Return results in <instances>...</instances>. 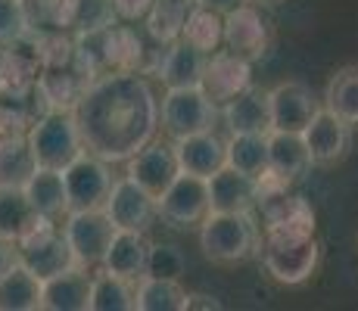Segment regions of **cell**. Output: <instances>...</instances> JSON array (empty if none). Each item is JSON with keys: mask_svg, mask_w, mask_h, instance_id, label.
Returning <instances> with one entry per match:
<instances>
[{"mask_svg": "<svg viewBox=\"0 0 358 311\" xmlns=\"http://www.w3.org/2000/svg\"><path fill=\"white\" fill-rule=\"evenodd\" d=\"M75 119L85 147L115 165L159 134V96L147 75L106 72L81 94Z\"/></svg>", "mask_w": 358, "mask_h": 311, "instance_id": "1", "label": "cell"}, {"mask_svg": "<svg viewBox=\"0 0 358 311\" xmlns=\"http://www.w3.org/2000/svg\"><path fill=\"white\" fill-rule=\"evenodd\" d=\"M137 311H184L187 302V289L181 287V280H165L143 274L137 280Z\"/></svg>", "mask_w": 358, "mask_h": 311, "instance_id": "32", "label": "cell"}, {"mask_svg": "<svg viewBox=\"0 0 358 311\" xmlns=\"http://www.w3.org/2000/svg\"><path fill=\"white\" fill-rule=\"evenodd\" d=\"M222 119L218 106L203 94V87H165L159 100V131L169 140L212 131Z\"/></svg>", "mask_w": 358, "mask_h": 311, "instance_id": "5", "label": "cell"}, {"mask_svg": "<svg viewBox=\"0 0 358 311\" xmlns=\"http://www.w3.org/2000/svg\"><path fill=\"white\" fill-rule=\"evenodd\" d=\"M29 31H69V0H22Z\"/></svg>", "mask_w": 358, "mask_h": 311, "instance_id": "36", "label": "cell"}, {"mask_svg": "<svg viewBox=\"0 0 358 311\" xmlns=\"http://www.w3.org/2000/svg\"><path fill=\"white\" fill-rule=\"evenodd\" d=\"M224 47L237 57L259 62L271 47V25L262 16L256 3H243L237 10L224 13Z\"/></svg>", "mask_w": 358, "mask_h": 311, "instance_id": "12", "label": "cell"}, {"mask_svg": "<svg viewBox=\"0 0 358 311\" xmlns=\"http://www.w3.org/2000/svg\"><path fill=\"white\" fill-rule=\"evenodd\" d=\"M150 249H153V243H150L147 231H115V237H113V243H109L106 259H103L100 268H106V271L137 283L143 274H147Z\"/></svg>", "mask_w": 358, "mask_h": 311, "instance_id": "20", "label": "cell"}, {"mask_svg": "<svg viewBox=\"0 0 358 311\" xmlns=\"http://www.w3.org/2000/svg\"><path fill=\"white\" fill-rule=\"evenodd\" d=\"M16 261H19V246L13 243V240L0 237V274L10 271V268L16 265Z\"/></svg>", "mask_w": 358, "mask_h": 311, "instance_id": "41", "label": "cell"}, {"mask_svg": "<svg viewBox=\"0 0 358 311\" xmlns=\"http://www.w3.org/2000/svg\"><path fill=\"white\" fill-rule=\"evenodd\" d=\"M137 283L125 280L106 268H94L91 277V308L87 311H137Z\"/></svg>", "mask_w": 358, "mask_h": 311, "instance_id": "29", "label": "cell"}, {"mask_svg": "<svg viewBox=\"0 0 358 311\" xmlns=\"http://www.w3.org/2000/svg\"><path fill=\"white\" fill-rule=\"evenodd\" d=\"M44 280L34 277L22 261L0 274V311H38Z\"/></svg>", "mask_w": 358, "mask_h": 311, "instance_id": "28", "label": "cell"}, {"mask_svg": "<svg viewBox=\"0 0 358 311\" xmlns=\"http://www.w3.org/2000/svg\"><path fill=\"white\" fill-rule=\"evenodd\" d=\"M115 231H119V227L113 224V218L103 209H72V212H66V218H63V237L69 240L75 265L87 268V271L103 265Z\"/></svg>", "mask_w": 358, "mask_h": 311, "instance_id": "6", "label": "cell"}, {"mask_svg": "<svg viewBox=\"0 0 358 311\" xmlns=\"http://www.w3.org/2000/svg\"><path fill=\"white\" fill-rule=\"evenodd\" d=\"M6 81V44H0V87Z\"/></svg>", "mask_w": 358, "mask_h": 311, "instance_id": "43", "label": "cell"}, {"mask_svg": "<svg viewBox=\"0 0 358 311\" xmlns=\"http://www.w3.org/2000/svg\"><path fill=\"white\" fill-rule=\"evenodd\" d=\"M222 122L228 124L231 134H268L271 131V106H268V91L262 87H246L222 106Z\"/></svg>", "mask_w": 358, "mask_h": 311, "instance_id": "22", "label": "cell"}, {"mask_svg": "<svg viewBox=\"0 0 358 311\" xmlns=\"http://www.w3.org/2000/svg\"><path fill=\"white\" fill-rule=\"evenodd\" d=\"M206 62H209V53L196 50L194 44L178 38L175 44H169V53H165L159 68V81L165 87H196L203 81Z\"/></svg>", "mask_w": 358, "mask_h": 311, "instance_id": "27", "label": "cell"}, {"mask_svg": "<svg viewBox=\"0 0 358 311\" xmlns=\"http://www.w3.org/2000/svg\"><path fill=\"white\" fill-rule=\"evenodd\" d=\"M178 153V165L181 171L196 178H212L215 171H222L228 165V140L212 131H199V134L181 137V140H171Z\"/></svg>", "mask_w": 358, "mask_h": 311, "instance_id": "18", "label": "cell"}, {"mask_svg": "<svg viewBox=\"0 0 358 311\" xmlns=\"http://www.w3.org/2000/svg\"><path fill=\"white\" fill-rule=\"evenodd\" d=\"M159 218L169 227L187 231V227H199L203 218L209 215V178H196V175H181L175 178L159 199Z\"/></svg>", "mask_w": 358, "mask_h": 311, "instance_id": "8", "label": "cell"}, {"mask_svg": "<svg viewBox=\"0 0 358 311\" xmlns=\"http://www.w3.org/2000/svg\"><path fill=\"white\" fill-rule=\"evenodd\" d=\"M25 134H29L34 159L44 168L63 171L69 162H75L87 150L78 119H75V109H47L44 115H38L31 122V128Z\"/></svg>", "mask_w": 358, "mask_h": 311, "instance_id": "4", "label": "cell"}, {"mask_svg": "<svg viewBox=\"0 0 358 311\" xmlns=\"http://www.w3.org/2000/svg\"><path fill=\"white\" fill-rule=\"evenodd\" d=\"M184 271H187V259H184L181 249L171 246V243H153V249H150L147 274L165 277V280H181Z\"/></svg>", "mask_w": 358, "mask_h": 311, "instance_id": "37", "label": "cell"}, {"mask_svg": "<svg viewBox=\"0 0 358 311\" xmlns=\"http://www.w3.org/2000/svg\"><path fill=\"white\" fill-rule=\"evenodd\" d=\"M119 22L113 0H69V31H97Z\"/></svg>", "mask_w": 358, "mask_h": 311, "instance_id": "35", "label": "cell"}, {"mask_svg": "<svg viewBox=\"0 0 358 311\" xmlns=\"http://www.w3.org/2000/svg\"><path fill=\"white\" fill-rule=\"evenodd\" d=\"M203 94L209 96L215 106H224L228 100H234L237 94H243L246 87H252V62L231 53L228 47H218L215 53H209L206 62L203 81H199Z\"/></svg>", "mask_w": 358, "mask_h": 311, "instance_id": "14", "label": "cell"}, {"mask_svg": "<svg viewBox=\"0 0 358 311\" xmlns=\"http://www.w3.org/2000/svg\"><path fill=\"white\" fill-rule=\"evenodd\" d=\"M16 246H19V261L41 280L75 268V255L69 249V240L63 237V227H57V221H44L41 227H34L29 237L19 240Z\"/></svg>", "mask_w": 358, "mask_h": 311, "instance_id": "9", "label": "cell"}, {"mask_svg": "<svg viewBox=\"0 0 358 311\" xmlns=\"http://www.w3.org/2000/svg\"><path fill=\"white\" fill-rule=\"evenodd\" d=\"M228 165L259 178L268 168V134H228Z\"/></svg>", "mask_w": 358, "mask_h": 311, "instance_id": "34", "label": "cell"}, {"mask_svg": "<svg viewBox=\"0 0 358 311\" xmlns=\"http://www.w3.org/2000/svg\"><path fill=\"white\" fill-rule=\"evenodd\" d=\"M0 128H3V115H0Z\"/></svg>", "mask_w": 358, "mask_h": 311, "instance_id": "45", "label": "cell"}, {"mask_svg": "<svg viewBox=\"0 0 358 311\" xmlns=\"http://www.w3.org/2000/svg\"><path fill=\"white\" fill-rule=\"evenodd\" d=\"M199 6H206V10H215V13H231V10H237V6H243V3H250V0H196Z\"/></svg>", "mask_w": 358, "mask_h": 311, "instance_id": "42", "label": "cell"}, {"mask_svg": "<svg viewBox=\"0 0 358 311\" xmlns=\"http://www.w3.org/2000/svg\"><path fill=\"white\" fill-rule=\"evenodd\" d=\"M324 109L352 128L358 124V66H343L330 75L324 87Z\"/></svg>", "mask_w": 358, "mask_h": 311, "instance_id": "31", "label": "cell"}, {"mask_svg": "<svg viewBox=\"0 0 358 311\" xmlns=\"http://www.w3.org/2000/svg\"><path fill=\"white\" fill-rule=\"evenodd\" d=\"M25 196H29V203L34 205V212L41 218L59 221L69 212V193H66V181L59 168L38 165V171L25 181Z\"/></svg>", "mask_w": 358, "mask_h": 311, "instance_id": "26", "label": "cell"}, {"mask_svg": "<svg viewBox=\"0 0 358 311\" xmlns=\"http://www.w3.org/2000/svg\"><path fill=\"white\" fill-rule=\"evenodd\" d=\"M125 175L134 178L143 190H150L156 199L165 193V187L181 175V165H178V153L175 143L162 140V137H153L147 140L141 150H137L131 159H125Z\"/></svg>", "mask_w": 358, "mask_h": 311, "instance_id": "11", "label": "cell"}, {"mask_svg": "<svg viewBox=\"0 0 358 311\" xmlns=\"http://www.w3.org/2000/svg\"><path fill=\"white\" fill-rule=\"evenodd\" d=\"M259 3H271V0H259Z\"/></svg>", "mask_w": 358, "mask_h": 311, "instance_id": "44", "label": "cell"}, {"mask_svg": "<svg viewBox=\"0 0 358 311\" xmlns=\"http://www.w3.org/2000/svg\"><path fill=\"white\" fill-rule=\"evenodd\" d=\"M103 212L113 218V224L119 231H150L153 221L159 218V203L134 178L122 175V178H115L113 193H109Z\"/></svg>", "mask_w": 358, "mask_h": 311, "instance_id": "10", "label": "cell"}, {"mask_svg": "<svg viewBox=\"0 0 358 311\" xmlns=\"http://www.w3.org/2000/svg\"><path fill=\"white\" fill-rule=\"evenodd\" d=\"M181 41L194 44L203 53H215L224 44V16L215 10H206V6H194V13L187 16L181 31Z\"/></svg>", "mask_w": 358, "mask_h": 311, "instance_id": "33", "label": "cell"}, {"mask_svg": "<svg viewBox=\"0 0 358 311\" xmlns=\"http://www.w3.org/2000/svg\"><path fill=\"white\" fill-rule=\"evenodd\" d=\"M262 231L271 233H315V209L306 196L290 190L265 193L256 199Z\"/></svg>", "mask_w": 358, "mask_h": 311, "instance_id": "13", "label": "cell"}, {"mask_svg": "<svg viewBox=\"0 0 358 311\" xmlns=\"http://www.w3.org/2000/svg\"><path fill=\"white\" fill-rule=\"evenodd\" d=\"M94 271L75 265L63 274H53L41 287V311H87L91 308Z\"/></svg>", "mask_w": 358, "mask_h": 311, "instance_id": "19", "label": "cell"}, {"mask_svg": "<svg viewBox=\"0 0 358 311\" xmlns=\"http://www.w3.org/2000/svg\"><path fill=\"white\" fill-rule=\"evenodd\" d=\"M91 81H94L91 72L72 57L69 62L44 66V72L38 75L34 87H38V94H41V100H44L47 109H75Z\"/></svg>", "mask_w": 358, "mask_h": 311, "instance_id": "16", "label": "cell"}, {"mask_svg": "<svg viewBox=\"0 0 358 311\" xmlns=\"http://www.w3.org/2000/svg\"><path fill=\"white\" fill-rule=\"evenodd\" d=\"M199 249L212 265H243L262 249L256 212H209L199 224Z\"/></svg>", "mask_w": 358, "mask_h": 311, "instance_id": "2", "label": "cell"}, {"mask_svg": "<svg viewBox=\"0 0 358 311\" xmlns=\"http://www.w3.org/2000/svg\"><path fill=\"white\" fill-rule=\"evenodd\" d=\"M256 178L224 165L209 178V212H256Z\"/></svg>", "mask_w": 358, "mask_h": 311, "instance_id": "21", "label": "cell"}, {"mask_svg": "<svg viewBox=\"0 0 358 311\" xmlns=\"http://www.w3.org/2000/svg\"><path fill=\"white\" fill-rule=\"evenodd\" d=\"M115 13H119L122 22H137L141 25L147 19V13L153 10V0H113Z\"/></svg>", "mask_w": 358, "mask_h": 311, "instance_id": "39", "label": "cell"}, {"mask_svg": "<svg viewBox=\"0 0 358 311\" xmlns=\"http://www.w3.org/2000/svg\"><path fill=\"white\" fill-rule=\"evenodd\" d=\"M44 221L34 212V205L25 196V187H13V184H0V237L19 243L22 237H29L34 227H41Z\"/></svg>", "mask_w": 358, "mask_h": 311, "instance_id": "24", "label": "cell"}, {"mask_svg": "<svg viewBox=\"0 0 358 311\" xmlns=\"http://www.w3.org/2000/svg\"><path fill=\"white\" fill-rule=\"evenodd\" d=\"M38 171V159L31 153L29 134L19 128H0V184L25 187Z\"/></svg>", "mask_w": 358, "mask_h": 311, "instance_id": "25", "label": "cell"}, {"mask_svg": "<svg viewBox=\"0 0 358 311\" xmlns=\"http://www.w3.org/2000/svg\"><path fill=\"white\" fill-rule=\"evenodd\" d=\"M194 308H203V311H222L224 305L215 299V296H206V293H187L184 311H194Z\"/></svg>", "mask_w": 358, "mask_h": 311, "instance_id": "40", "label": "cell"}, {"mask_svg": "<svg viewBox=\"0 0 358 311\" xmlns=\"http://www.w3.org/2000/svg\"><path fill=\"white\" fill-rule=\"evenodd\" d=\"M268 106H271V131L302 134L324 103H318L312 87L302 81H280L278 87L268 91Z\"/></svg>", "mask_w": 358, "mask_h": 311, "instance_id": "15", "label": "cell"}, {"mask_svg": "<svg viewBox=\"0 0 358 311\" xmlns=\"http://www.w3.org/2000/svg\"><path fill=\"white\" fill-rule=\"evenodd\" d=\"M29 31L22 0H0V44H13Z\"/></svg>", "mask_w": 358, "mask_h": 311, "instance_id": "38", "label": "cell"}, {"mask_svg": "<svg viewBox=\"0 0 358 311\" xmlns=\"http://www.w3.org/2000/svg\"><path fill=\"white\" fill-rule=\"evenodd\" d=\"M312 153L302 134L296 131H268V168H274L287 181H299L312 168Z\"/></svg>", "mask_w": 358, "mask_h": 311, "instance_id": "23", "label": "cell"}, {"mask_svg": "<svg viewBox=\"0 0 358 311\" xmlns=\"http://www.w3.org/2000/svg\"><path fill=\"white\" fill-rule=\"evenodd\" d=\"M302 137H306V143H308L312 162L324 165V168L343 162V159L349 156V150H352V124L336 119V115L327 113L324 106H321L318 115L308 122V128L302 131Z\"/></svg>", "mask_w": 358, "mask_h": 311, "instance_id": "17", "label": "cell"}, {"mask_svg": "<svg viewBox=\"0 0 358 311\" xmlns=\"http://www.w3.org/2000/svg\"><path fill=\"white\" fill-rule=\"evenodd\" d=\"M196 0H153V10L143 19V29L150 38L162 41V44H175L184 31V22L194 13Z\"/></svg>", "mask_w": 358, "mask_h": 311, "instance_id": "30", "label": "cell"}, {"mask_svg": "<svg viewBox=\"0 0 358 311\" xmlns=\"http://www.w3.org/2000/svg\"><path fill=\"white\" fill-rule=\"evenodd\" d=\"M262 268L271 280L284 287H299L315 274L321 261V246L315 233H271L262 231L259 249Z\"/></svg>", "mask_w": 358, "mask_h": 311, "instance_id": "3", "label": "cell"}, {"mask_svg": "<svg viewBox=\"0 0 358 311\" xmlns=\"http://www.w3.org/2000/svg\"><path fill=\"white\" fill-rule=\"evenodd\" d=\"M63 181L69 193V212L72 209H103L113 193L115 175L113 162L100 159L97 153L85 150L75 162H69L63 168Z\"/></svg>", "mask_w": 358, "mask_h": 311, "instance_id": "7", "label": "cell"}]
</instances>
